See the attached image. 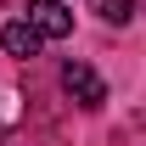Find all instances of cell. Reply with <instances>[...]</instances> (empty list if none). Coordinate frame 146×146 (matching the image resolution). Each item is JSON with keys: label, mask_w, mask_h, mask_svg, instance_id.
I'll return each instance as SVG.
<instances>
[{"label": "cell", "mask_w": 146, "mask_h": 146, "mask_svg": "<svg viewBox=\"0 0 146 146\" xmlns=\"http://www.w3.org/2000/svg\"><path fill=\"white\" fill-rule=\"evenodd\" d=\"M62 90H68V101H79L84 112H96L107 101V84H101V73H96L90 62H68V68H62Z\"/></svg>", "instance_id": "1"}, {"label": "cell", "mask_w": 146, "mask_h": 146, "mask_svg": "<svg viewBox=\"0 0 146 146\" xmlns=\"http://www.w3.org/2000/svg\"><path fill=\"white\" fill-rule=\"evenodd\" d=\"M28 28H34L39 39H68L73 34V11L62 6V0H28Z\"/></svg>", "instance_id": "2"}, {"label": "cell", "mask_w": 146, "mask_h": 146, "mask_svg": "<svg viewBox=\"0 0 146 146\" xmlns=\"http://www.w3.org/2000/svg\"><path fill=\"white\" fill-rule=\"evenodd\" d=\"M0 45H6V51L17 56V62H28V56H34L39 45H45V39H39L34 28H28V23H6V34H0Z\"/></svg>", "instance_id": "3"}, {"label": "cell", "mask_w": 146, "mask_h": 146, "mask_svg": "<svg viewBox=\"0 0 146 146\" xmlns=\"http://www.w3.org/2000/svg\"><path fill=\"white\" fill-rule=\"evenodd\" d=\"M96 17H101V23H118V28H124V23L135 17V0H96Z\"/></svg>", "instance_id": "4"}]
</instances>
